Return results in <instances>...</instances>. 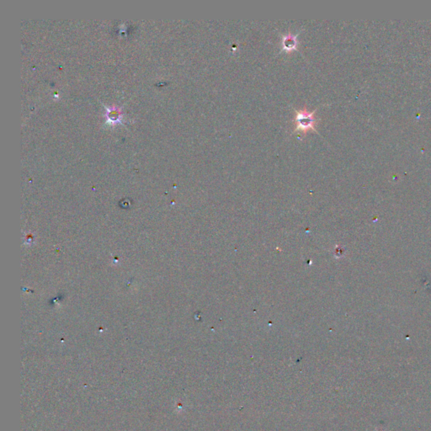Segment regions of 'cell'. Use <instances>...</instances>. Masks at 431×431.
<instances>
[{
    "label": "cell",
    "instance_id": "cell-1",
    "mask_svg": "<svg viewBox=\"0 0 431 431\" xmlns=\"http://www.w3.org/2000/svg\"><path fill=\"white\" fill-rule=\"evenodd\" d=\"M296 112V118H295V122H296V128L294 130L295 132H307L309 130L312 131H316V125H317V120L315 118V112H309L307 109H302Z\"/></svg>",
    "mask_w": 431,
    "mask_h": 431
},
{
    "label": "cell",
    "instance_id": "cell-2",
    "mask_svg": "<svg viewBox=\"0 0 431 431\" xmlns=\"http://www.w3.org/2000/svg\"><path fill=\"white\" fill-rule=\"evenodd\" d=\"M298 34L293 35L291 33H288L287 35L282 36V51L286 53H290L293 50H296L298 41L296 40Z\"/></svg>",
    "mask_w": 431,
    "mask_h": 431
}]
</instances>
